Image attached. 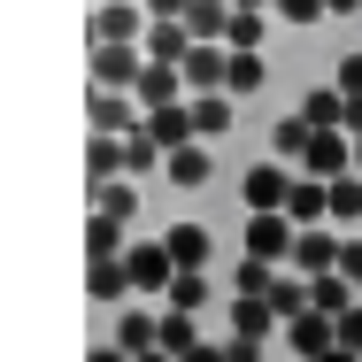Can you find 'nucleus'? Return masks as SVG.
Segmentation results:
<instances>
[{
  "label": "nucleus",
  "mask_w": 362,
  "mask_h": 362,
  "mask_svg": "<svg viewBox=\"0 0 362 362\" xmlns=\"http://www.w3.org/2000/svg\"><path fill=\"white\" fill-rule=\"evenodd\" d=\"M324 8H332V16H355V8H362V0H324Z\"/></svg>",
  "instance_id": "obj_40"
},
{
  "label": "nucleus",
  "mask_w": 362,
  "mask_h": 362,
  "mask_svg": "<svg viewBox=\"0 0 362 362\" xmlns=\"http://www.w3.org/2000/svg\"><path fill=\"white\" fill-rule=\"evenodd\" d=\"M270 16H286V23H324V16H332V8H324V0H278V8H270Z\"/></svg>",
  "instance_id": "obj_31"
},
{
  "label": "nucleus",
  "mask_w": 362,
  "mask_h": 362,
  "mask_svg": "<svg viewBox=\"0 0 362 362\" xmlns=\"http://www.w3.org/2000/svg\"><path fill=\"white\" fill-rule=\"evenodd\" d=\"M146 8L139 0H100L93 8V47H146Z\"/></svg>",
  "instance_id": "obj_5"
},
{
  "label": "nucleus",
  "mask_w": 362,
  "mask_h": 362,
  "mask_svg": "<svg viewBox=\"0 0 362 362\" xmlns=\"http://www.w3.org/2000/svg\"><path fill=\"white\" fill-rule=\"evenodd\" d=\"M339 278L362 293V239H347V255H339Z\"/></svg>",
  "instance_id": "obj_36"
},
{
  "label": "nucleus",
  "mask_w": 362,
  "mask_h": 362,
  "mask_svg": "<svg viewBox=\"0 0 362 362\" xmlns=\"http://www.w3.org/2000/svg\"><path fill=\"white\" fill-rule=\"evenodd\" d=\"M116 347H124V355H154V347H162V316L124 308V316H116Z\"/></svg>",
  "instance_id": "obj_15"
},
{
  "label": "nucleus",
  "mask_w": 362,
  "mask_h": 362,
  "mask_svg": "<svg viewBox=\"0 0 362 362\" xmlns=\"http://www.w3.org/2000/svg\"><path fill=\"white\" fill-rule=\"evenodd\" d=\"M209 170H216V162H209V146L193 139V146H177V154H170V170H162V177H170L177 193H201V185H209Z\"/></svg>",
  "instance_id": "obj_17"
},
{
  "label": "nucleus",
  "mask_w": 362,
  "mask_h": 362,
  "mask_svg": "<svg viewBox=\"0 0 362 362\" xmlns=\"http://www.w3.org/2000/svg\"><path fill=\"white\" fill-rule=\"evenodd\" d=\"M339 347H347V355H362V300L339 316Z\"/></svg>",
  "instance_id": "obj_33"
},
{
  "label": "nucleus",
  "mask_w": 362,
  "mask_h": 362,
  "mask_svg": "<svg viewBox=\"0 0 362 362\" xmlns=\"http://www.w3.org/2000/svg\"><path fill=\"white\" fill-rule=\"evenodd\" d=\"M139 77H146V47H93V85L139 93Z\"/></svg>",
  "instance_id": "obj_7"
},
{
  "label": "nucleus",
  "mask_w": 362,
  "mask_h": 362,
  "mask_svg": "<svg viewBox=\"0 0 362 362\" xmlns=\"http://www.w3.org/2000/svg\"><path fill=\"white\" fill-rule=\"evenodd\" d=\"M300 177H316V185L355 177V139H347V132H316V139H308V154H300Z\"/></svg>",
  "instance_id": "obj_6"
},
{
  "label": "nucleus",
  "mask_w": 362,
  "mask_h": 362,
  "mask_svg": "<svg viewBox=\"0 0 362 362\" xmlns=\"http://www.w3.org/2000/svg\"><path fill=\"white\" fill-rule=\"evenodd\" d=\"M231 8H239V16H262V8H278V0H231Z\"/></svg>",
  "instance_id": "obj_39"
},
{
  "label": "nucleus",
  "mask_w": 362,
  "mask_h": 362,
  "mask_svg": "<svg viewBox=\"0 0 362 362\" xmlns=\"http://www.w3.org/2000/svg\"><path fill=\"white\" fill-rule=\"evenodd\" d=\"M193 47H201V39H193L185 23H154V31H146V62H162V70H185Z\"/></svg>",
  "instance_id": "obj_12"
},
{
  "label": "nucleus",
  "mask_w": 362,
  "mask_h": 362,
  "mask_svg": "<svg viewBox=\"0 0 362 362\" xmlns=\"http://www.w3.org/2000/svg\"><path fill=\"white\" fill-rule=\"evenodd\" d=\"M146 170H170V154H162V146H154V132H132V139H124V177H146Z\"/></svg>",
  "instance_id": "obj_24"
},
{
  "label": "nucleus",
  "mask_w": 362,
  "mask_h": 362,
  "mask_svg": "<svg viewBox=\"0 0 362 362\" xmlns=\"http://www.w3.org/2000/svg\"><path fill=\"white\" fill-rule=\"evenodd\" d=\"M286 347L300 362H324L332 347H339V316H324V308H308V316H293L286 324Z\"/></svg>",
  "instance_id": "obj_8"
},
{
  "label": "nucleus",
  "mask_w": 362,
  "mask_h": 362,
  "mask_svg": "<svg viewBox=\"0 0 362 362\" xmlns=\"http://www.w3.org/2000/svg\"><path fill=\"white\" fill-rule=\"evenodd\" d=\"M308 139H316V124H308L300 108L270 124V146H278V162H293V170H300V154H308Z\"/></svg>",
  "instance_id": "obj_20"
},
{
  "label": "nucleus",
  "mask_w": 362,
  "mask_h": 362,
  "mask_svg": "<svg viewBox=\"0 0 362 362\" xmlns=\"http://www.w3.org/2000/svg\"><path fill=\"white\" fill-rule=\"evenodd\" d=\"M262 54H231V85H223V93H231V100H255V93H262Z\"/></svg>",
  "instance_id": "obj_27"
},
{
  "label": "nucleus",
  "mask_w": 362,
  "mask_h": 362,
  "mask_svg": "<svg viewBox=\"0 0 362 362\" xmlns=\"http://www.w3.org/2000/svg\"><path fill=\"white\" fill-rule=\"evenodd\" d=\"M85 124H93V139H132L146 116H139V100H132V93L93 85V93H85Z\"/></svg>",
  "instance_id": "obj_4"
},
{
  "label": "nucleus",
  "mask_w": 362,
  "mask_h": 362,
  "mask_svg": "<svg viewBox=\"0 0 362 362\" xmlns=\"http://www.w3.org/2000/svg\"><path fill=\"white\" fill-rule=\"evenodd\" d=\"M162 239H170V255H177V270H209V255H216V239H209L201 223H170Z\"/></svg>",
  "instance_id": "obj_16"
},
{
  "label": "nucleus",
  "mask_w": 362,
  "mask_h": 362,
  "mask_svg": "<svg viewBox=\"0 0 362 362\" xmlns=\"http://www.w3.org/2000/svg\"><path fill=\"white\" fill-rule=\"evenodd\" d=\"M231 332H239V339H270V332H278V308H270L262 293H231Z\"/></svg>",
  "instance_id": "obj_13"
},
{
  "label": "nucleus",
  "mask_w": 362,
  "mask_h": 362,
  "mask_svg": "<svg viewBox=\"0 0 362 362\" xmlns=\"http://www.w3.org/2000/svg\"><path fill=\"white\" fill-rule=\"evenodd\" d=\"M355 177H362V139H355Z\"/></svg>",
  "instance_id": "obj_42"
},
{
  "label": "nucleus",
  "mask_w": 362,
  "mask_h": 362,
  "mask_svg": "<svg viewBox=\"0 0 362 362\" xmlns=\"http://www.w3.org/2000/svg\"><path fill=\"white\" fill-rule=\"evenodd\" d=\"M223 362H262V339H239V332H231V339H223Z\"/></svg>",
  "instance_id": "obj_35"
},
{
  "label": "nucleus",
  "mask_w": 362,
  "mask_h": 362,
  "mask_svg": "<svg viewBox=\"0 0 362 362\" xmlns=\"http://www.w3.org/2000/svg\"><path fill=\"white\" fill-rule=\"evenodd\" d=\"M300 116H308L316 132H347V93H339V85H316V93L300 100Z\"/></svg>",
  "instance_id": "obj_21"
},
{
  "label": "nucleus",
  "mask_w": 362,
  "mask_h": 362,
  "mask_svg": "<svg viewBox=\"0 0 362 362\" xmlns=\"http://www.w3.org/2000/svg\"><path fill=\"white\" fill-rule=\"evenodd\" d=\"M139 116H154V108H177V100H193L185 93V70H162V62H146V77H139Z\"/></svg>",
  "instance_id": "obj_10"
},
{
  "label": "nucleus",
  "mask_w": 362,
  "mask_h": 362,
  "mask_svg": "<svg viewBox=\"0 0 362 362\" xmlns=\"http://www.w3.org/2000/svg\"><path fill=\"white\" fill-rule=\"evenodd\" d=\"M339 93H347V100H362V47L339 62Z\"/></svg>",
  "instance_id": "obj_34"
},
{
  "label": "nucleus",
  "mask_w": 362,
  "mask_h": 362,
  "mask_svg": "<svg viewBox=\"0 0 362 362\" xmlns=\"http://www.w3.org/2000/svg\"><path fill=\"white\" fill-rule=\"evenodd\" d=\"M185 108H193V132H201V139L231 132V116H239V100H231V93H201V100H185Z\"/></svg>",
  "instance_id": "obj_22"
},
{
  "label": "nucleus",
  "mask_w": 362,
  "mask_h": 362,
  "mask_svg": "<svg viewBox=\"0 0 362 362\" xmlns=\"http://www.w3.org/2000/svg\"><path fill=\"white\" fill-rule=\"evenodd\" d=\"M124 177V139H85V185H116Z\"/></svg>",
  "instance_id": "obj_23"
},
{
  "label": "nucleus",
  "mask_w": 362,
  "mask_h": 362,
  "mask_svg": "<svg viewBox=\"0 0 362 362\" xmlns=\"http://www.w3.org/2000/svg\"><path fill=\"white\" fill-rule=\"evenodd\" d=\"M362 293L347 286V278H339V270H332V278H316V308H324V316H347V308H355Z\"/></svg>",
  "instance_id": "obj_29"
},
{
  "label": "nucleus",
  "mask_w": 362,
  "mask_h": 362,
  "mask_svg": "<svg viewBox=\"0 0 362 362\" xmlns=\"http://www.w3.org/2000/svg\"><path fill=\"white\" fill-rule=\"evenodd\" d=\"M85 362H132V355H124V347L108 339V347H93V355H85Z\"/></svg>",
  "instance_id": "obj_37"
},
{
  "label": "nucleus",
  "mask_w": 362,
  "mask_h": 362,
  "mask_svg": "<svg viewBox=\"0 0 362 362\" xmlns=\"http://www.w3.org/2000/svg\"><path fill=\"white\" fill-rule=\"evenodd\" d=\"M293 247H300V223L293 216H247V262L293 270Z\"/></svg>",
  "instance_id": "obj_1"
},
{
  "label": "nucleus",
  "mask_w": 362,
  "mask_h": 362,
  "mask_svg": "<svg viewBox=\"0 0 362 362\" xmlns=\"http://www.w3.org/2000/svg\"><path fill=\"white\" fill-rule=\"evenodd\" d=\"M231 85V47H193L185 54V93L201 100V93H223Z\"/></svg>",
  "instance_id": "obj_9"
},
{
  "label": "nucleus",
  "mask_w": 362,
  "mask_h": 362,
  "mask_svg": "<svg viewBox=\"0 0 362 362\" xmlns=\"http://www.w3.org/2000/svg\"><path fill=\"white\" fill-rule=\"evenodd\" d=\"M139 8H146V23H185L193 0H139Z\"/></svg>",
  "instance_id": "obj_32"
},
{
  "label": "nucleus",
  "mask_w": 362,
  "mask_h": 362,
  "mask_svg": "<svg viewBox=\"0 0 362 362\" xmlns=\"http://www.w3.org/2000/svg\"><path fill=\"white\" fill-rule=\"evenodd\" d=\"M270 308H278V324H293V316H308V308H316V286H308L300 270H278V286H270Z\"/></svg>",
  "instance_id": "obj_18"
},
{
  "label": "nucleus",
  "mask_w": 362,
  "mask_h": 362,
  "mask_svg": "<svg viewBox=\"0 0 362 362\" xmlns=\"http://www.w3.org/2000/svg\"><path fill=\"white\" fill-rule=\"evenodd\" d=\"M193 347H201V324H193V316H177V308H170V316H162V355H193Z\"/></svg>",
  "instance_id": "obj_26"
},
{
  "label": "nucleus",
  "mask_w": 362,
  "mask_h": 362,
  "mask_svg": "<svg viewBox=\"0 0 362 362\" xmlns=\"http://www.w3.org/2000/svg\"><path fill=\"white\" fill-rule=\"evenodd\" d=\"M201 300H209V270H177V286H170V308H177V316H201Z\"/></svg>",
  "instance_id": "obj_28"
},
{
  "label": "nucleus",
  "mask_w": 362,
  "mask_h": 362,
  "mask_svg": "<svg viewBox=\"0 0 362 362\" xmlns=\"http://www.w3.org/2000/svg\"><path fill=\"white\" fill-rule=\"evenodd\" d=\"M293 162H255L247 177H239V193H247V216H286V201H293Z\"/></svg>",
  "instance_id": "obj_2"
},
{
  "label": "nucleus",
  "mask_w": 362,
  "mask_h": 362,
  "mask_svg": "<svg viewBox=\"0 0 362 362\" xmlns=\"http://www.w3.org/2000/svg\"><path fill=\"white\" fill-rule=\"evenodd\" d=\"M85 293H93V300H124V293H132V270H124V262H93V270H85Z\"/></svg>",
  "instance_id": "obj_25"
},
{
  "label": "nucleus",
  "mask_w": 362,
  "mask_h": 362,
  "mask_svg": "<svg viewBox=\"0 0 362 362\" xmlns=\"http://www.w3.org/2000/svg\"><path fill=\"white\" fill-rule=\"evenodd\" d=\"M93 216H108V223H139V177H116V185H93Z\"/></svg>",
  "instance_id": "obj_11"
},
{
  "label": "nucleus",
  "mask_w": 362,
  "mask_h": 362,
  "mask_svg": "<svg viewBox=\"0 0 362 362\" xmlns=\"http://www.w3.org/2000/svg\"><path fill=\"white\" fill-rule=\"evenodd\" d=\"M324 362H362V355H347V347H332V355H324Z\"/></svg>",
  "instance_id": "obj_41"
},
{
  "label": "nucleus",
  "mask_w": 362,
  "mask_h": 362,
  "mask_svg": "<svg viewBox=\"0 0 362 362\" xmlns=\"http://www.w3.org/2000/svg\"><path fill=\"white\" fill-rule=\"evenodd\" d=\"M185 362H223V347H209V339H201V347H193Z\"/></svg>",
  "instance_id": "obj_38"
},
{
  "label": "nucleus",
  "mask_w": 362,
  "mask_h": 362,
  "mask_svg": "<svg viewBox=\"0 0 362 362\" xmlns=\"http://www.w3.org/2000/svg\"><path fill=\"white\" fill-rule=\"evenodd\" d=\"M362 216V177H332V223H355Z\"/></svg>",
  "instance_id": "obj_30"
},
{
  "label": "nucleus",
  "mask_w": 362,
  "mask_h": 362,
  "mask_svg": "<svg viewBox=\"0 0 362 362\" xmlns=\"http://www.w3.org/2000/svg\"><path fill=\"white\" fill-rule=\"evenodd\" d=\"M124 255H132L124 223H108V216H85V262H124Z\"/></svg>",
  "instance_id": "obj_19"
},
{
  "label": "nucleus",
  "mask_w": 362,
  "mask_h": 362,
  "mask_svg": "<svg viewBox=\"0 0 362 362\" xmlns=\"http://www.w3.org/2000/svg\"><path fill=\"white\" fill-rule=\"evenodd\" d=\"M124 270H132V293H162V300H170V286H177V255H170V239H132Z\"/></svg>",
  "instance_id": "obj_3"
},
{
  "label": "nucleus",
  "mask_w": 362,
  "mask_h": 362,
  "mask_svg": "<svg viewBox=\"0 0 362 362\" xmlns=\"http://www.w3.org/2000/svg\"><path fill=\"white\" fill-rule=\"evenodd\" d=\"M146 132H154V146H162V154H177V146H193V139H201L185 100H177V108H154V116H146Z\"/></svg>",
  "instance_id": "obj_14"
}]
</instances>
